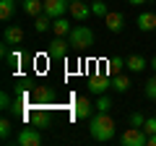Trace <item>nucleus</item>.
Here are the masks:
<instances>
[{
    "label": "nucleus",
    "instance_id": "27",
    "mask_svg": "<svg viewBox=\"0 0 156 146\" xmlns=\"http://www.w3.org/2000/svg\"><path fill=\"white\" fill-rule=\"evenodd\" d=\"M0 107H3V112H11L13 110V102H11V94H8V91L0 94Z\"/></svg>",
    "mask_w": 156,
    "mask_h": 146
},
{
    "label": "nucleus",
    "instance_id": "23",
    "mask_svg": "<svg viewBox=\"0 0 156 146\" xmlns=\"http://www.w3.org/2000/svg\"><path fill=\"white\" fill-rule=\"evenodd\" d=\"M11 128H13V123H11L8 118H3V120H0V138H3V141H8V138H11Z\"/></svg>",
    "mask_w": 156,
    "mask_h": 146
},
{
    "label": "nucleus",
    "instance_id": "22",
    "mask_svg": "<svg viewBox=\"0 0 156 146\" xmlns=\"http://www.w3.org/2000/svg\"><path fill=\"white\" fill-rule=\"evenodd\" d=\"M91 13H94V16H101V18H104L107 13H109V8H107L104 0H94V3H91Z\"/></svg>",
    "mask_w": 156,
    "mask_h": 146
},
{
    "label": "nucleus",
    "instance_id": "13",
    "mask_svg": "<svg viewBox=\"0 0 156 146\" xmlns=\"http://www.w3.org/2000/svg\"><path fill=\"white\" fill-rule=\"evenodd\" d=\"M70 29H73V24L68 21L65 16L52 18V31H55V37H68V34H70Z\"/></svg>",
    "mask_w": 156,
    "mask_h": 146
},
{
    "label": "nucleus",
    "instance_id": "12",
    "mask_svg": "<svg viewBox=\"0 0 156 146\" xmlns=\"http://www.w3.org/2000/svg\"><path fill=\"white\" fill-rule=\"evenodd\" d=\"M109 89V78H107V76H91L89 78V91L91 94H104V91Z\"/></svg>",
    "mask_w": 156,
    "mask_h": 146
},
{
    "label": "nucleus",
    "instance_id": "14",
    "mask_svg": "<svg viewBox=\"0 0 156 146\" xmlns=\"http://www.w3.org/2000/svg\"><path fill=\"white\" fill-rule=\"evenodd\" d=\"M21 5H23V13L31 18H37L39 13H44V0H21Z\"/></svg>",
    "mask_w": 156,
    "mask_h": 146
},
{
    "label": "nucleus",
    "instance_id": "1",
    "mask_svg": "<svg viewBox=\"0 0 156 146\" xmlns=\"http://www.w3.org/2000/svg\"><path fill=\"white\" fill-rule=\"evenodd\" d=\"M89 136L94 141H112L115 138V120L109 112H94L89 120Z\"/></svg>",
    "mask_w": 156,
    "mask_h": 146
},
{
    "label": "nucleus",
    "instance_id": "7",
    "mask_svg": "<svg viewBox=\"0 0 156 146\" xmlns=\"http://www.w3.org/2000/svg\"><path fill=\"white\" fill-rule=\"evenodd\" d=\"M68 13H70L76 21H86L89 16H94V13H91V3H83V0H73L70 8H68Z\"/></svg>",
    "mask_w": 156,
    "mask_h": 146
},
{
    "label": "nucleus",
    "instance_id": "30",
    "mask_svg": "<svg viewBox=\"0 0 156 146\" xmlns=\"http://www.w3.org/2000/svg\"><path fill=\"white\" fill-rule=\"evenodd\" d=\"M128 3H130V5H143L146 0H128Z\"/></svg>",
    "mask_w": 156,
    "mask_h": 146
},
{
    "label": "nucleus",
    "instance_id": "19",
    "mask_svg": "<svg viewBox=\"0 0 156 146\" xmlns=\"http://www.w3.org/2000/svg\"><path fill=\"white\" fill-rule=\"evenodd\" d=\"M112 89H115V91H120V94H125V91L130 89V78L125 76V73L115 76V81H112Z\"/></svg>",
    "mask_w": 156,
    "mask_h": 146
},
{
    "label": "nucleus",
    "instance_id": "16",
    "mask_svg": "<svg viewBox=\"0 0 156 146\" xmlns=\"http://www.w3.org/2000/svg\"><path fill=\"white\" fill-rule=\"evenodd\" d=\"M146 65H148V60H146L143 55H130V57H125V68L133 71V73H140Z\"/></svg>",
    "mask_w": 156,
    "mask_h": 146
},
{
    "label": "nucleus",
    "instance_id": "9",
    "mask_svg": "<svg viewBox=\"0 0 156 146\" xmlns=\"http://www.w3.org/2000/svg\"><path fill=\"white\" fill-rule=\"evenodd\" d=\"M104 24H107V29H109L112 34H120V31L125 29V16H122L120 11H109V13L104 16Z\"/></svg>",
    "mask_w": 156,
    "mask_h": 146
},
{
    "label": "nucleus",
    "instance_id": "6",
    "mask_svg": "<svg viewBox=\"0 0 156 146\" xmlns=\"http://www.w3.org/2000/svg\"><path fill=\"white\" fill-rule=\"evenodd\" d=\"M68 8H70V0H44V13H47L50 18L65 16Z\"/></svg>",
    "mask_w": 156,
    "mask_h": 146
},
{
    "label": "nucleus",
    "instance_id": "29",
    "mask_svg": "<svg viewBox=\"0 0 156 146\" xmlns=\"http://www.w3.org/2000/svg\"><path fill=\"white\" fill-rule=\"evenodd\" d=\"M148 146H156V133H151V136H148Z\"/></svg>",
    "mask_w": 156,
    "mask_h": 146
},
{
    "label": "nucleus",
    "instance_id": "17",
    "mask_svg": "<svg viewBox=\"0 0 156 146\" xmlns=\"http://www.w3.org/2000/svg\"><path fill=\"white\" fill-rule=\"evenodd\" d=\"M16 3L18 0H0V18L3 21H11L16 16Z\"/></svg>",
    "mask_w": 156,
    "mask_h": 146
},
{
    "label": "nucleus",
    "instance_id": "10",
    "mask_svg": "<svg viewBox=\"0 0 156 146\" xmlns=\"http://www.w3.org/2000/svg\"><path fill=\"white\" fill-rule=\"evenodd\" d=\"M3 42L5 45H11V47H16V45H21L23 42V29L21 26H5V31H3Z\"/></svg>",
    "mask_w": 156,
    "mask_h": 146
},
{
    "label": "nucleus",
    "instance_id": "15",
    "mask_svg": "<svg viewBox=\"0 0 156 146\" xmlns=\"http://www.w3.org/2000/svg\"><path fill=\"white\" fill-rule=\"evenodd\" d=\"M29 120H31L37 128H47V125H50V115L44 112V107H42V104H37V110L29 115Z\"/></svg>",
    "mask_w": 156,
    "mask_h": 146
},
{
    "label": "nucleus",
    "instance_id": "2",
    "mask_svg": "<svg viewBox=\"0 0 156 146\" xmlns=\"http://www.w3.org/2000/svg\"><path fill=\"white\" fill-rule=\"evenodd\" d=\"M68 42H70V47H76V50H89V47L94 45V31H91L89 26H73L70 34H68Z\"/></svg>",
    "mask_w": 156,
    "mask_h": 146
},
{
    "label": "nucleus",
    "instance_id": "28",
    "mask_svg": "<svg viewBox=\"0 0 156 146\" xmlns=\"http://www.w3.org/2000/svg\"><path fill=\"white\" fill-rule=\"evenodd\" d=\"M143 130H146V133H156V118H148V120H146V125H143Z\"/></svg>",
    "mask_w": 156,
    "mask_h": 146
},
{
    "label": "nucleus",
    "instance_id": "25",
    "mask_svg": "<svg viewBox=\"0 0 156 146\" xmlns=\"http://www.w3.org/2000/svg\"><path fill=\"white\" fill-rule=\"evenodd\" d=\"M143 91H146V97H148V99H156V76H151V78L146 81Z\"/></svg>",
    "mask_w": 156,
    "mask_h": 146
},
{
    "label": "nucleus",
    "instance_id": "32",
    "mask_svg": "<svg viewBox=\"0 0 156 146\" xmlns=\"http://www.w3.org/2000/svg\"><path fill=\"white\" fill-rule=\"evenodd\" d=\"M70 3H73V0H70Z\"/></svg>",
    "mask_w": 156,
    "mask_h": 146
},
{
    "label": "nucleus",
    "instance_id": "18",
    "mask_svg": "<svg viewBox=\"0 0 156 146\" xmlns=\"http://www.w3.org/2000/svg\"><path fill=\"white\" fill-rule=\"evenodd\" d=\"M122 68H125L122 57H109V60H107V73H109V76H120Z\"/></svg>",
    "mask_w": 156,
    "mask_h": 146
},
{
    "label": "nucleus",
    "instance_id": "21",
    "mask_svg": "<svg viewBox=\"0 0 156 146\" xmlns=\"http://www.w3.org/2000/svg\"><path fill=\"white\" fill-rule=\"evenodd\" d=\"M109 107H112V99L107 94H99V99L94 104V112H109Z\"/></svg>",
    "mask_w": 156,
    "mask_h": 146
},
{
    "label": "nucleus",
    "instance_id": "8",
    "mask_svg": "<svg viewBox=\"0 0 156 146\" xmlns=\"http://www.w3.org/2000/svg\"><path fill=\"white\" fill-rule=\"evenodd\" d=\"M91 112H94V104H91L86 97H78V99L73 102V118L83 120V118H91Z\"/></svg>",
    "mask_w": 156,
    "mask_h": 146
},
{
    "label": "nucleus",
    "instance_id": "24",
    "mask_svg": "<svg viewBox=\"0 0 156 146\" xmlns=\"http://www.w3.org/2000/svg\"><path fill=\"white\" fill-rule=\"evenodd\" d=\"M34 99H37V104H44V102L52 99V91L50 89H37L34 91Z\"/></svg>",
    "mask_w": 156,
    "mask_h": 146
},
{
    "label": "nucleus",
    "instance_id": "26",
    "mask_svg": "<svg viewBox=\"0 0 156 146\" xmlns=\"http://www.w3.org/2000/svg\"><path fill=\"white\" fill-rule=\"evenodd\" d=\"M146 120H148V118H146L143 112H133V115H130V125H135V128H143Z\"/></svg>",
    "mask_w": 156,
    "mask_h": 146
},
{
    "label": "nucleus",
    "instance_id": "4",
    "mask_svg": "<svg viewBox=\"0 0 156 146\" xmlns=\"http://www.w3.org/2000/svg\"><path fill=\"white\" fill-rule=\"evenodd\" d=\"M16 144H18V146H39V144H42V136H39L37 125L21 128V130L16 133Z\"/></svg>",
    "mask_w": 156,
    "mask_h": 146
},
{
    "label": "nucleus",
    "instance_id": "31",
    "mask_svg": "<svg viewBox=\"0 0 156 146\" xmlns=\"http://www.w3.org/2000/svg\"><path fill=\"white\" fill-rule=\"evenodd\" d=\"M148 65H151V68H154V71H156V57H154V60H151V63H148Z\"/></svg>",
    "mask_w": 156,
    "mask_h": 146
},
{
    "label": "nucleus",
    "instance_id": "5",
    "mask_svg": "<svg viewBox=\"0 0 156 146\" xmlns=\"http://www.w3.org/2000/svg\"><path fill=\"white\" fill-rule=\"evenodd\" d=\"M68 47H70L68 37H55V39L47 45V55H50L52 60H62V57L68 55Z\"/></svg>",
    "mask_w": 156,
    "mask_h": 146
},
{
    "label": "nucleus",
    "instance_id": "3",
    "mask_svg": "<svg viewBox=\"0 0 156 146\" xmlns=\"http://www.w3.org/2000/svg\"><path fill=\"white\" fill-rule=\"evenodd\" d=\"M120 144H122V146H148V133H146L143 128L130 125L128 130L120 133Z\"/></svg>",
    "mask_w": 156,
    "mask_h": 146
},
{
    "label": "nucleus",
    "instance_id": "11",
    "mask_svg": "<svg viewBox=\"0 0 156 146\" xmlns=\"http://www.w3.org/2000/svg\"><path fill=\"white\" fill-rule=\"evenodd\" d=\"M135 24H138L140 31H154V29H156V13H151V11H140L138 18H135Z\"/></svg>",
    "mask_w": 156,
    "mask_h": 146
},
{
    "label": "nucleus",
    "instance_id": "20",
    "mask_svg": "<svg viewBox=\"0 0 156 146\" xmlns=\"http://www.w3.org/2000/svg\"><path fill=\"white\" fill-rule=\"evenodd\" d=\"M34 29H37V31H47V29H52V18L47 16V13H39V16L34 18Z\"/></svg>",
    "mask_w": 156,
    "mask_h": 146
}]
</instances>
